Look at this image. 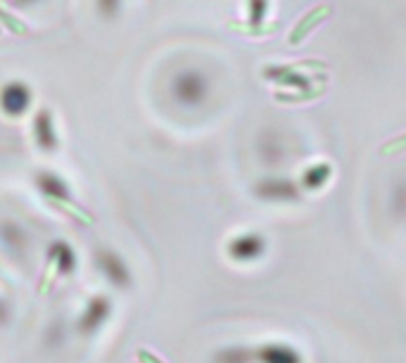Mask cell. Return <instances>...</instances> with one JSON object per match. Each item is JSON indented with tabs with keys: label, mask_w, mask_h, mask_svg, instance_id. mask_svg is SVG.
Segmentation results:
<instances>
[{
	"label": "cell",
	"mask_w": 406,
	"mask_h": 363,
	"mask_svg": "<svg viewBox=\"0 0 406 363\" xmlns=\"http://www.w3.org/2000/svg\"><path fill=\"white\" fill-rule=\"evenodd\" d=\"M0 21H3L5 26H10V29H12L15 33H26V29H24V24H21L19 19H15L12 15H8V12H3V10H0Z\"/></svg>",
	"instance_id": "cell-14"
},
{
	"label": "cell",
	"mask_w": 406,
	"mask_h": 363,
	"mask_svg": "<svg viewBox=\"0 0 406 363\" xmlns=\"http://www.w3.org/2000/svg\"><path fill=\"white\" fill-rule=\"evenodd\" d=\"M98 12L105 17V19H112V17L119 12V0H98Z\"/></svg>",
	"instance_id": "cell-13"
},
{
	"label": "cell",
	"mask_w": 406,
	"mask_h": 363,
	"mask_svg": "<svg viewBox=\"0 0 406 363\" xmlns=\"http://www.w3.org/2000/svg\"><path fill=\"white\" fill-rule=\"evenodd\" d=\"M231 29L245 36H269V33L278 31V21L274 24H242V21H231Z\"/></svg>",
	"instance_id": "cell-6"
},
{
	"label": "cell",
	"mask_w": 406,
	"mask_h": 363,
	"mask_svg": "<svg viewBox=\"0 0 406 363\" xmlns=\"http://www.w3.org/2000/svg\"><path fill=\"white\" fill-rule=\"evenodd\" d=\"M138 361H141V363H162V361L157 359V356L150 354V351H145V349L138 351Z\"/></svg>",
	"instance_id": "cell-15"
},
{
	"label": "cell",
	"mask_w": 406,
	"mask_h": 363,
	"mask_svg": "<svg viewBox=\"0 0 406 363\" xmlns=\"http://www.w3.org/2000/svg\"><path fill=\"white\" fill-rule=\"evenodd\" d=\"M103 266H105V271H109V276L112 278H116V281H124V269H121V264L116 261V256L105 254L103 256Z\"/></svg>",
	"instance_id": "cell-10"
},
{
	"label": "cell",
	"mask_w": 406,
	"mask_h": 363,
	"mask_svg": "<svg viewBox=\"0 0 406 363\" xmlns=\"http://www.w3.org/2000/svg\"><path fill=\"white\" fill-rule=\"evenodd\" d=\"M33 3H38V0H12V5H17V8H29Z\"/></svg>",
	"instance_id": "cell-16"
},
{
	"label": "cell",
	"mask_w": 406,
	"mask_h": 363,
	"mask_svg": "<svg viewBox=\"0 0 406 363\" xmlns=\"http://www.w3.org/2000/svg\"><path fill=\"white\" fill-rule=\"evenodd\" d=\"M33 141L41 150L46 152H53L58 148V131H55V121L53 114L48 109H41L36 116H33Z\"/></svg>",
	"instance_id": "cell-2"
},
{
	"label": "cell",
	"mask_w": 406,
	"mask_h": 363,
	"mask_svg": "<svg viewBox=\"0 0 406 363\" xmlns=\"http://www.w3.org/2000/svg\"><path fill=\"white\" fill-rule=\"evenodd\" d=\"M50 202H53L55 206H58V209H62V211H67V214H71V216H74V219H79L81 223H86V226H91V223H93L91 216H88L83 209H79V206H76V204H71L69 200H50Z\"/></svg>",
	"instance_id": "cell-9"
},
{
	"label": "cell",
	"mask_w": 406,
	"mask_h": 363,
	"mask_svg": "<svg viewBox=\"0 0 406 363\" xmlns=\"http://www.w3.org/2000/svg\"><path fill=\"white\" fill-rule=\"evenodd\" d=\"M31 107V88L21 81H10L0 88V109L10 119H19Z\"/></svg>",
	"instance_id": "cell-1"
},
{
	"label": "cell",
	"mask_w": 406,
	"mask_h": 363,
	"mask_svg": "<svg viewBox=\"0 0 406 363\" xmlns=\"http://www.w3.org/2000/svg\"><path fill=\"white\" fill-rule=\"evenodd\" d=\"M197 83L200 81H195L193 76H183V79L179 81V93L183 95V98H195L197 91H200Z\"/></svg>",
	"instance_id": "cell-11"
},
{
	"label": "cell",
	"mask_w": 406,
	"mask_h": 363,
	"mask_svg": "<svg viewBox=\"0 0 406 363\" xmlns=\"http://www.w3.org/2000/svg\"><path fill=\"white\" fill-rule=\"evenodd\" d=\"M264 361L266 363H299L297 356L285 347H269L264 351Z\"/></svg>",
	"instance_id": "cell-8"
},
{
	"label": "cell",
	"mask_w": 406,
	"mask_h": 363,
	"mask_svg": "<svg viewBox=\"0 0 406 363\" xmlns=\"http://www.w3.org/2000/svg\"><path fill=\"white\" fill-rule=\"evenodd\" d=\"M50 259H55V264H58V269L62 266V271H69L71 266H74V254H71V249L67 247V245H55L53 249H50Z\"/></svg>",
	"instance_id": "cell-7"
},
{
	"label": "cell",
	"mask_w": 406,
	"mask_h": 363,
	"mask_svg": "<svg viewBox=\"0 0 406 363\" xmlns=\"http://www.w3.org/2000/svg\"><path fill=\"white\" fill-rule=\"evenodd\" d=\"M36 183L48 200H69V188H67L62 178L58 174H53V171H41V174L36 176Z\"/></svg>",
	"instance_id": "cell-4"
},
{
	"label": "cell",
	"mask_w": 406,
	"mask_h": 363,
	"mask_svg": "<svg viewBox=\"0 0 406 363\" xmlns=\"http://www.w3.org/2000/svg\"><path fill=\"white\" fill-rule=\"evenodd\" d=\"M328 15H330V8H326V5H319V8H311L309 12L297 21V26L292 29L290 38H288V41H290V46H299V43H302L304 38H307V33H309L311 29H314V26H319Z\"/></svg>",
	"instance_id": "cell-3"
},
{
	"label": "cell",
	"mask_w": 406,
	"mask_h": 363,
	"mask_svg": "<svg viewBox=\"0 0 406 363\" xmlns=\"http://www.w3.org/2000/svg\"><path fill=\"white\" fill-rule=\"evenodd\" d=\"M402 150H406V136H399V138H394V141H390L387 145H382L380 154H382V157H390V154H397V152H402Z\"/></svg>",
	"instance_id": "cell-12"
},
{
	"label": "cell",
	"mask_w": 406,
	"mask_h": 363,
	"mask_svg": "<svg viewBox=\"0 0 406 363\" xmlns=\"http://www.w3.org/2000/svg\"><path fill=\"white\" fill-rule=\"evenodd\" d=\"M326 91V86L324 83H319V86H314V88H304V91H299V93H278L276 95V100L278 103H311L314 98H319V95H324Z\"/></svg>",
	"instance_id": "cell-5"
}]
</instances>
